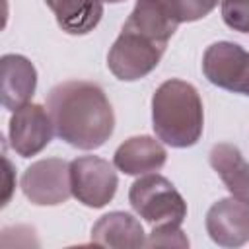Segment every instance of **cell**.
I'll use <instances>...</instances> for the list:
<instances>
[{
	"label": "cell",
	"mask_w": 249,
	"mask_h": 249,
	"mask_svg": "<svg viewBox=\"0 0 249 249\" xmlns=\"http://www.w3.org/2000/svg\"><path fill=\"white\" fill-rule=\"evenodd\" d=\"M54 134L78 150L101 148L115 130L113 107L101 86L88 80L56 84L47 97Z\"/></svg>",
	"instance_id": "6da1fadb"
},
{
	"label": "cell",
	"mask_w": 249,
	"mask_h": 249,
	"mask_svg": "<svg viewBox=\"0 0 249 249\" xmlns=\"http://www.w3.org/2000/svg\"><path fill=\"white\" fill-rule=\"evenodd\" d=\"M152 126L156 136L171 148L195 146L204 128L202 99L185 80H165L152 97Z\"/></svg>",
	"instance_id": "7a4b0ae2"
},
{
	"label": "cell",
	"mask_w": 249,
	"mask_h": 249,
	"mask_svg": "<svg viewBox=\"0 0 249 249\" xmlns=\"http://www.w3.org/2000/svg\"><path fill=\"white\" fill-rule=\"evenodd\" d=\"M132 210L144 218L152 228L173 224L181 226L187 218V202L169 179L160 173H146L138 177L128 191Z\"/></svg>",
	"instance_id": "3957f363"
},
{
	"label": "cell",
	"mask_w": 249,
	"mask_h": 249,
	"mask_svg": "<svg viewBox=\"0 0 249 249\" xmlns=\"http://www.w3.org/2000/svg\"><path fill=\"white\" fill-rule=\"evenodd\" d=\"M167 45L148 39L130 29H121L119 37L109 49L107 66L115 78L134 82L148 76L161 60Z\"/></svg>",
	"instance_id": "277c9868"
},
{
	"label": "cell",
	"mask_w": 249,
	"mask_h": 249,
	"mask_svg": "<svg viewBox=\"0 0 249 249\" xmlns=\"http://www.w3.org/2000/svg\"><path fill=\"white\" fill-rule=\"evenodd\" d=\"M72 196L84 206L103 208L117 193L119 179L113 163L97 156H80L70 161Z\"/></svg>",
	"instance_id": "5b68a950"
},
{
	"label": "cell",
	"mask_w": 249,
	"mask_h": 249,
	"mask_svg": "<svg viewBox=\"0 0 249 249\" xmlns=\"http://www.w3.org/2000/svg\"><path fill=\"white\" fill-rule=\"evenodd\" d=\"M21 191L37 206H56L72 196L70 161L47 158L33 161L21 175Z\"/></svg>",
	"instance_id": "8992f818"
},
{
	"label": "cell",
	"mask_w": 249,
	"mask_h": 249,
	"mask_svg": "<svg viewBox=\"0 0 249 249\" xmlns=\"http://www.w3.org/2000/svg\"><path fill=\"white\" fill-rule=\"evenodd\" d=\"M206 80L222 89L249 97V53L231 41L212 43L202 56Z\"/></svg>",
	"instance_id": "52a82bcc"
},
{
	"label": "cell",
	"mask_w": 249,
	"mask_h": 249,
	"mask_svg": "<svg viewBox=\"0 0 249 249\" xmlns=\"http://www.w3.org/2000/svg\"><path fill=\"white\" fill-rule=\"evenodd\" d=\"M54 128L49 111L37 103H25L12 111L8 124V140L12 150L21 158L43 152L53 140Z\"/></svg>",
	"instance_id": "ba28073f"
},
{
	"label": "cell",
	"mask_w": 249,
	"mask_h": 249,
	"mask_svg": "<svg viewBox=\"0 0 249 249\" xmlns=\"http://www.w3.org/2000/svg\"><path fill=\"white\" fill-rule=\"evenodd\" d=\"M210 239L222 247H241L249 241V204L230 196L214 202L204 220Z\"/></svg>",
	"instance_id": "9c48e42d"
},
{
	"label": "cell",
	"mask_w": 249,
	"mask_h": 249,
	"mask_svg": "<svg viewBox=\"0 0 249 249\" xmlns=\"http://www.w3.org/2000/svg\"><path fill=\"white\" fill-rule=\"evenodd\" d=\"M177 25L179 19L169 0H136L134 10L126 18L123 29L136 31L152 41L167 45L177 31Z\"/></svg>",
	"instance_id": "30bf717a"
},
{
	"label": "cell",
	"mask_w": 249,
	"mask_h": 249,
	"mask_svg": "<svg viewBox=\"0 0 249 249\" xmlns=\"http://www.w3.org/2000/svg\"><path fill=\"white\" fill-rule=\"evenodd\" d=\"M167 161V152L160 140L152 136H130L113 156V165L124 175H146L160 171Z\"/></svg>",
	"instance_id": "8fae6325"
},
{
	"label": "cell",
	"mask_w": 249,
	"mask_h": 249,
	"mask_svg": "<svg viewBox=\"0 0 249 249\" xmlns=\"http://www.w3.org/2000/svg\"><path fill=\"white\" fill-rule=\"evenodd\" d=\"M2 70V105L16 111L29 103L37 88V70L29 58L21 54H4L0 58Z\"/></svg>",
	"instance_id": "7c38bea8"
},
{
	"label": "cell",
	"mask_w": 249,
	"mask_h": 249,
	"mask_svg": "<svg viewBox=\"0 0 249 249\" xmlns=\"http://www.w3.org/2000/svg\"><path fill=\"white\" fill-rule=\"evenodd\" d=\"M91 241L103 247L117 249H138L146 245V235L142 224L128 212H109L103 214L91 228Z\"/></svg>",
	"instance_id": "4fadbf2b"
},
{
	"label": "cell",
	"mask_w": 249,
	"mask_h": 249,
	"mask_svg": "<svg viewBox=\"0 0 249 249\" xmlns=\"http://www.w3.org/2000/svg\"><path fill=\"white\" fill-rule=\"evenodd\" d=\"M208 161L231 196L249 204V161L243 160L239 148L228 142L216 144L210 150Z\"/></svg>",
	"instance_id": "5bb4252c"
},
{
	"label": "cell",
	"mask_w": 249,
	"mask_h": 249,
	"mask_svg": "<svg viewBox=\"0 0 249 249\" xmlns=\"http://www.w3.org/2000/svg\"><path fill=\"white\" fill-rule=\"evenodd\" d=\"M62 31L86 35L93 31L103 16L101 0H45Z\"/></svg>",
	"instance_id": "9a60e30c"
},
{
	"label": "cell",
	"mask_w": 249,
	"mask_h": 249,
	"mask_svg": "<svg viewBox=\"0 0 249 249\" xmlns=\"http://www.w3.org/2000/svg\"><path fill=\"white\" fill-rule=\"evenodd\" d=\"M146 247H179V249H185V247H189V239L183 233L181 226L163 224V226L152 228V233L146 239Z\"/></svg>",
	"instance_id": "2e32d148"
},
{
	"label": "cell",
	"mask_w": 249,
	"mask_h": 249,
	"mask_svg": "<svg viewBox=\"0 0 249 249\" xmlns=\"http://www.w3.org/2000/svg\"><path fill=\"white\" fill-rule=\"evenodd\" d=\"M222 19L230 29L249 35V0H222Z\"/></svg>",
	"instance_id": "e0dca14e"
},
{
	"label": "cell",
	"mask_w": 249,
	"mask_h": 249,
	"mask_svg": "<svg viewBox=\"0 0 249 249\" xmlns=\"http://www.w3.org/2000/svg\"><path fill=\"white\" fill-rule=\"evenodd\" d=\"M171 8L179 19V23L183 21H196L206 18L220 0H169Z\"/></svg>",
	"instance_id": "ac0fdd59"
},
{
	"label": "cell",
	"mask_w": 249,
	"mask_h": 249,
	"mask_svg": "<svg viewBox=\"0 0 249 249\" xmlns=\"http://www.w3.org/2000/svg\"><path fill=\"white\" fill-rule=\"evenodd\" d=\"M101 2H107V4H119V2H124V0H101Z\"/></svg>",
	"instance_id": "d6986e66"
}]
</instances>
